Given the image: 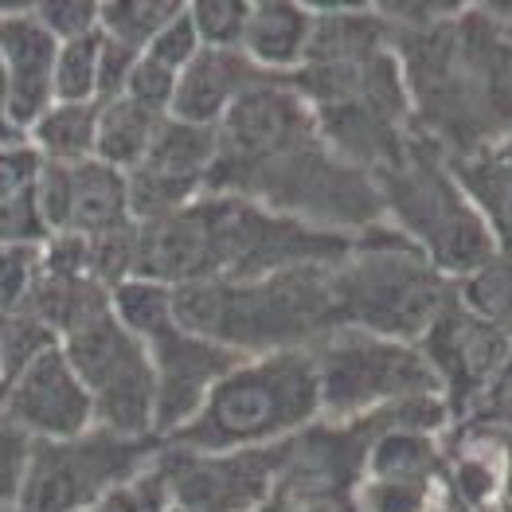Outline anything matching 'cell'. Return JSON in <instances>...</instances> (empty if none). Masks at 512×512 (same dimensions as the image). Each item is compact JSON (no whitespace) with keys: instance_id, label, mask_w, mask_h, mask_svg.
<instances>
[{"instance_id":"6da1fadb","label":"cell","mask_w":512,"mask_h":512,"mask_svg":"<svg viewBox=\"0 0 512 512\" xmlns=\"http://www.w3.org/2000/svg\"><path fill=\"white\" fill-rule=\"evenodd\" d=\"M415 133L446 161L512 137V28L489 4H454L419 28H391Z\"/></svg>"},{"instance_id":"7a4b0ae2","label":"cell","mask_w":512,"mask_h":512,"mask_svg":"<svg viewBox=\"0 0 512 512\" xmlns=\"http://www.w3.org/2000/svg\"><path fill=\"white\" fill-rule=\"evenodd\" d=\"M317 24L305 63L290 75L325 145L376 176L415 137L399 55L376 4H313Z\"/></svg>"},{"instance_id":"3957f363","label":"cell","mask_w":512,"mask_h":512,"mask_svg":"<svg viewBox=\"0 0 512 512\" xmlns=\"http://www.w3.org/2000/svg\"><path fill=\"white\" fill-rule=\"evenodd\" d=\"M352 235L305 227L251 200L204 192L188 208L137 223V274L172 290L200 282H251L309 262H337Z\"/></svg>"},{"instance_id":"277c9868","label":"cell","mask_w":512,"mask_h":512,"mask_svg":"<svg viewBox=\"0 0 512 512\" xmlns=\"http://www.w3.org/2000/svg\"><path fill=\"white\" fill-rule=\"evenodd\" d=\"M176 321L243 360L321 344L337 321L333 262H309L251 282H200L176 290Z\"/></svg>"},{"instance_id":"5b68a950","label":"cell","mask_w":512,"mask_h":512,"mask_svg":"<svg viewBox=\"0 0 512 512\" xmlns=\"http://www.w3.org/2000/svg\"><path fill=\"white\" fill-rule=\"evenodd\" d=\"M313 423H321V384L313 352L298 348L239 360L212 387L200 415L165 442L208 454L262 450L290 442Z\"/></svg>"},{"instance_id":"8992f818","label":"cell","mask_w":512,"mask_h":512,"mask_svg":"<svg viewBox=\"0 0 512 512\" xmlns=\"http://www.w3.org/2000/svg\"><path fill=\"white\" fill-rule=\"evenodd\" d=\"M333 294L341 329L419 344L438 313L458 298V282L411 239L380 223L352 235L348 255L333 262Z\"/></svg>"},{"instance_id":"52a82bcc","label":"cell","mask_w":512,"mask_h":512,"mask_svg":"<svg viewBox=\"0 0 512 512\" xmlns=\"http://www.w3.org/2000/svg\"><path fill=\"white\" fill-rule=\"evenodd\" d=\"M372 180L387 227L411 239L446 278L462 282L497 255V239L462 192L454 165L423 133H415L403 153Z\"/></svg>"},{"instance_id":"ba28073f","label":"cell","mask_w":512,"mask_h":512,"mask_svg":"<svg viewBox=\"0 0 512 512\" xmlns=\"http://www.w3.org/2000/svg\"><path fill=\"white\" fill-rule=\"evenodd\" d=\"M321 384V419L352 423L415 399H442L419 344L360 329H333L309 348Z\"/></svg>"},{"instance_id":"9c48e42d","label":"cell","mask_w":512,"mask_h":512,"mask_svg":"<svg viewBox=\"0 0 512 512\" xmlns=\"http://www.w3.org/2000/svg\"><path fill=\"white\" fill-rule=\"evenodd\" d=\"M161 438H126L94 427L63 442H32L16 512H86L153 466Z\"/></svg>"},{"instance_id":"30bf717a","label":"cell","mask_w":512,"mask_h":512,"mask_svg":"<svg viewBox=\"0 0 512 512\" xmlns=\"http://www.w3.org/2000/svg\"><path fill=\"white\" fill-rule=\"evenodd\" d=\"M63 352L94 403V423L126 438H157V376L141 337L114 317V305L63 337Z\"/></svg>"},{"instance_id":"8fae6325","label":"cell","mask_w":512,"mask_h":512,"mask_svg":"<svg viewBox=\"0 0 512 512\" xmlns=\"http://www.w3.org/2000/svg\"><path fill=\"white\" fill-rule=\"evenodd\" d=\"M442 430H384L352 493V512H458L446 485Z\"/></svg>"},{"instance_id":"7c38bea8","label":"cell","mask_w":512,"mask_h":512,"mask_svg":"<svg viewBox=\"0 0 512 512\" xmlns=\"http://www.w3.org/2000/svg\"><path fill=\"white\" fill-rule=\"evenodd\" d=\"M282 466V446L262 450H188L165 442L157 470L169 489V505L188 512H251L270 501Z\"/></svg>"},{"instance_id":"4fadbf2b","label":"cell","mask_w":512,"mask_h":512,"mask_svg":"<svg viewBox=\"0 0 512 512\" xmlns=\"http://www.w3.org/2000/svg\"><path fill=\"white\" fill-rule=\"evenodd\" d=\"M512 348V337L473 313L462 298H454L438 321L419 337V352L427 356L430 372L438 380L442 403L450 411V423L473 419L485 391L493 387L505 356Z\"/></svg>"},{"instance_id":"5bb4252c","label":"cell","mask_w":512,"mask_h":512,"mask_svg":"<svg viewBox=\"0 0 512 512\" xmlns=\"http://www.w3.org/2000/svg\"><path fill=\"white\" fill-rule=\"evenodd\" d=\"M0 423L28 442H63L94 430V403L63 344L47 348L20 376L0 384Z\"/></svg>"},{"instance_id":"9a60e30c","label":"cell","mask_w":512,"mask_h":512,"mask_svg":"<svg viewBox=\"0 0 512 512\" xmlns=\"http://www.w3.org/2000/svg\"><path fill=\"white\" fill-rule=\"evenodd\" d=\"M215 129L192 126L169 118L149 157L129 172V212L133 223H153L165 215L188 208L192 200H200L208 192V176L215 165Z\"/></svg>"},{"instance_id":"2e32d148","label":"cell","mask_w":512,"mask_h":512,"mask_svg":"<svg viewBox=\"0 0 512 512\" xmlns=\"http://www.w3.org/2000/svg\"><path fill=\"white\" fill-rule=\"evenodd\" d=\"M145 348L157 376V438L161 442L188 427L208 403L212 387L243 360L223 344L188 333L180 321L149 333Z\"/></svg>"},{"instance_id":"e0dca14e","label":"cell","mask_w":512,"mask_h":512,"mask_svg":"<svg viewBox=\"0 0 512 512\" xmlns=\"http://www.w3.org/2000/svg\"><path fill=\"white\" fill-rule=\"evenodd\" d=\"M36 204L51 235L102 239L122 227H133L129 212V176L98 157L83 165H47L36 180Z\"/></svg>"},{"instance_id":"ac0fdd59","label":"cell","mask_w":512,"mask_h":512,"mask_svg":"<svg viewBox=\"0 0 512 512\" xmlns=\"http://www.w3.org/2000/svg\"><path fill=\"white\" fill-rule=\"evenodd\" d=\"M55 55L59 43L36 20V4H0L4 118L12 129L28 133L55 102Z\"/></svg>"},{"instance_id":"d6986e66","label":"cell","mask_w":512,"mask_h":512,"mask_svg":"<svg viewBox=\"0 0 512 512\" xmlns=\"http://www.w3.org/2000/svg\"><path fill=\"white\" fill-rule=\"evenodd\" d=\"M446 458V485L458 512H497L509 481V423L458 419L438 434Z\"/></svg>"},{"instance_id":"ffe728a7","label":"cell","mask_w":512,"mask_h":512,"mask_svg":"<svg viewBox=\"0 0 512 512\" xmlns=\"http://www.w3.org/2000/svg\"><path fill=\"white\" fill-rule=\"evenodd\" d=\"M266 79L243 51H215L200 47V55L180 71L176 94H172L169 118L192 122V126H219L227 110L258 83Z\"/></svg>"},{"instance_id":"44dd1931","label":"cell","mask_w":512,"mask_h":512,"mask_svg":"<svg viewBox=\"0 0 512 512\" xmlns=\"http://www.w3.org/2000/svg\"><path fill=\"white\" fill-rule=\"evenodd\" d=\"M313 24H317V8L313 4L255 0L239 51L255 63L262 75L290 79L305 63V51H309V40H313Z\"/></svg>"},{"instance_id":"7402d4cb","label":"cell","mask_w":512,"mask_h":512,"mask_svg":"<svg viewBox=\"0 0 512 512\" xmlns=\"http://www.w3.org/2000/svg\"><path fill=\"white\" fill-rule=\"evenodd\" d=\"M462 192L470 196L477 215L485 219L489 235L497 239V251L512 247V137L481 149L466 161H450Z\"/></svg>"},{"instance_id":"603a6c76","label":"cell","mask_w":512,"mask_h":512,"mask_svg":"<svg viewBox=\"0 0 512 512\" xmlns=\"http://www.w3.org/2000/svg\"><path fill=\"white\" fill-rule=\"evenodd\" d=\"M165 122H169V114H161V110H153L129 94L98 102V153L94 157L129 176L149 157Z\"/></svg>"},{"instance_id":"cb8c5ba5","label":"cell","mask_w":512,"mask_h":512,"mask_svg":"<svg viewBox=\"0 0 512 512\" xmlns=\"http://www.w3.org/2000/svg\"><path fill=\"white\" fill-rule=\"evenodd\" d=\"M24 309L63 341L67 333H75L90 317L110 309V290L98 278H86V274H51V270H43Z\"/></svg>"},{"instance_id":"d4e9b609","label":"cell","mask_w":512,"mask_h":512,"mask_svg":"<svg viewBox=\"0 0 512 512\" xmlns=\"http://www.w3.org/2000/svg\"><path fill=\"white\" fill-rule=\"evenodd\" d=\"M47 165H83L98 153V102H51L24 133Z\"/></svg>"},{"instance_id":"484cf974","label":"cell","mask_w":512,"mask_h":512,"mask_svg":"<svg viewBox=\"0 0 512 512\" xmlns=\"http://www.w3.org/2000/svg\"><path fill=\"white\" fill-rule=\"evenodd\" d=\"M180 12H184L180 0H110L98 12V32L141 55Z\"/></svg>"},{"instance_id":"4316f807","label":"cell","mask_w":512,"mask_h":512,"mask_svg":"<svg viewBox=\"0 0 512 512\" xmlns=\"http://www.w3.org/2000/svg\"><path fill=\"white\" fill-rule=\"evenodd\" d=\"M114 317L126 325L133 337H149L176 321V290L153 278H126L110 290Z\"/></svg>"},{"instance_id":"83f0119b","label":"cell","mask_w":512,"mask_h":512,"mask_svg":"<svg viewBox=\"0 0 512 512\" xmlns=\"http://www.w3.org/2000/svg\"><path fill=\"white\" fill-rule=\"evenodd\" d=\"M458 298L512 337V247L497 251L481 270L458 282Z\"/></svg>"},{"instance_id":"f1b7e54d","label":"cell","mask_w":512,"mask_h":512,"mask_svg":"<svg viewBox=\"0 0 512 512\" xmlns=\"http://www.w3.org/2000/svg\"><path fill=\"white\" fill-rule=\"evenodd\" d=\"M98 63H102V32L59 43L55 102H98Z\"/></svg>"},{"instance_id":"f546056e","label":"cell","mask_w":512,"mask_h":512,"mask_svg":"<svg viewBox=\"0 0 512 512\" xmlns=\"http://www.w3.org/2000/svg\"><path fill=\"white\" fill-rule=\"evenodd\" d=\"M55 344H59V337L43 321H36L28 309L0 317V384L20 376L32 360H40L43 352L55 348Z\"/></svg>"},{"instance_id":"4dcf8cb0","label":"cell","mask_w":512,"mask_h":512,"mask_svg":"<svg viewBox=\"0 0 512 512\" xmlns=\"http://www.w3.org/2000/svg\"><path fill=\"white\" fill-rule=\"evenodd\" d=\"M188 16L196 24L200 47L239 51L247 16H251V0H200V4H188Z\"/></svg>"},{"instance_id":"1f68e13d","label":"cell","mask_w":512,"mask_h":512,"mask_svg":"<svg viewBox=\"0 0 512 512\" xmlns=\"http://www.w3.org/2000/svg\"><path fill=\"white\" fill-rule=\"evenodd\" d=\"M43 274V247H0V317L20 313Z\"/></svg>"},{"instance_id":"d6a6232c","label":"cell","mask_w":512,"mask_h":512,"mask_svg":"<svg viewBox=\"0 0 512 512\" xmlns=\"http://www.w3.org/2000/svg\"><path fill=\"white\" fill-rule=\"evenodd\" d=\"M51 227L36 204V188L12 200H0V247H47Z\"/></svg>"},{"instance_id":"836d02e7","label":"cell","mask_w":512,"mask_h":512,"mask_svg":"<svg viewBox=\"0 0 512 512\" xmlns=\"http://www.w3.org/2000/svg\"><path fill=\"white\" fill-rule=\"evenodd\" d=\"M43 172V157L32 149V141L20 133V137H4L0 141V200H12V196H24L36 188Z\"/></svg>"},{"instance_id":"e575fe53","label":"cell","mask_w":512,"mask_h":512,"mask_svg":"<svg viewBox=\"0 0 512 512\" xmlns=\"http://www.w3.org/2000/svg\"><path fill=\"white\" fill-rule=\"evenodd\" d=\"M98 12H102V4H90V0H51V4H36V20L55 36V43L94 36L98 32Z\"/></svg>"},{"instance_id":"d590c367","label":"cell","mask_w":512,"mask_h":512,"mask_svg":"<svg viewBox=\"0 0 512 512\" xmlns=\"http://www.w3.org/2000/svg\"><path fill=\"white\" fill-rule=\"evenodd\" d=\"M141 55H149L153 63L169 67V71H176V75L200 55V36H196V24H192V16H188V4H184V12H180V16H176L169 28L149 43Z\"/></svg>"},{"instance_id":"8d00e7d4","label":"cell","mask_w":512,"mask_h":512,"mask_svg":"<svg viewBox=\"0 0 512 512\" xmlns=\"http://www.w3.org/2000/svg\"><path fill=\"white\" fill-rule=\"evenodd\" d=\"M176 79H180L176 71L153 63L149 55H141L137 67H133V79H129L126 94L137 98V102H145V106H153V110H161V114H169L172 94H176Z\"/></svg>"},{"instance_id":"74e56055","label":"cell","mask_w":512,"mask_h":512,"mask_svg":"<svg viewBox=\"0 0 512 512\" xmlns=\"http://www.w3.org/2000/svg\"><path fill=\"white\" fill-rule=\"evenodd\" d=\"M28 450H32V442L24 434L0 427V509H16L24 470H28Z\"/></svg>"},{"instance_id":"f35d334b","label":"cell","mask_w":512,"mask_h":512,"mask_svg":"<svg viewBox=\"0 0 512 512\" xmlns=\"http://www.w3.org/2000/svg\"><path fill=\"white\" fill-rule=\"evenodd\" d=\"M137 51H129L122 43L106 40L102 36V63H98V102H110V98H122L126 94L129 79H133V67H137Z\"/></svg>"},{"instance_id":"ab89813d","label":"cell","mask_w":512,"mask_h":512,"mask_svg":"<svg viewBox=\"0 0 512 512\" xmlns=\"http://www.w3.org/2000/svg\"><path fill=\"white\" fill-rule=\"evenodd\" d=\"M509 415H512V348L509 356H505V364H501V372H497V380H493V387L485 391V399H481V407H477L473 419L505 423Z\"/></svg>"},{"instance_id":"60d3db41","label":"cell","mask_w":512,"mask_h":512,"mask_svg":"<svg viewBox=\"0 0 512 512\" xmlns=\"http://www.w3.org/2000/svg\"><path fill=\"white\" fill-rule=\"evenodd\" d=\"M251 512H298V509H290L286 501H278V497H270V501H262L258 509H251Z\"/></svg>"},{"instance_id":"b9f144b4","label":"cell","mask_w":512,"mask_h":512,"mask_svg":"<svg viewBox=\"0 0 512 512\" xmlns=\"http://www.w3.org/2000/svg\"><path fill=\"white\" fill-rule=\"evenodd\" d=\"M0 110H4V75H0Z\"/></svg>"},{"instance_id":"7bdbcfd3","label":"cell","mask_w":512,"mask_h":512,"mask_svg":"<svg viewBox=\"0 0 512 512\" xmlns=\"http://www.w3.org/2000/svg\"><path fill=\"white\" fill-rule=\"evenodd\" d=\"M497 512H512V501H509V505H501V509H497Z\"/></svg>"},{"instance_id":"ee69618b","label":"cell","mask_w":512,"mask_h":512,"mask_svg":"<svg viewBox=\"0 0 512 512\" xmlns=\"http://www.w3.org/2000/svg\"><path fill=\"white\" fill-rule=\"evenodd\" d=\"M165 512H188V509H176V505H169V509H165Z\"/></svg>"},{"instance_id":"f6af8a7d","label":"cell","mask_w":512,"mask_h":512,"mask_svg":"<svg viewBox=\"0 0 512 512\" xmlns=\"http://www.w3.org/2000/svg\"><path fill=\"white\" fill-rule=\"evenodd\" d=\"M505 423H509V427H512V415H509V419H505Z\"/></svg>"},{"instance_id":"bcb514c9","label":"cell","mask_w":512,"mask_h":512,"mask_svg":"<svg viewBox=\"0 0 512 512\" xmlns=\"http://www.w3.org/2000/svg\"><path fill=\"white\" fill-rule=\"evenodd\" d=\"M0 427H4V423H0Z\"/></svg>"}]
</instances>
